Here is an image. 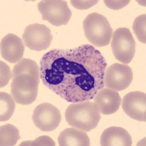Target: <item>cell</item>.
Returning a JSON list of instances; mask_svg holds the SVG:
<instances>
[{"mask_svg":"<svg viewBox=\"0 0 146 146\" xmlns=\"http://www.w3.org/2000/svg\"><path fill=\"white\" fill-rule=\"evenodd\" d=\"M107 62L91 45L72 49H53L40 62V79L45 86L68 102L93 100L105 86Z\"/></svg>","mask_w":146,"mask_h":146,"instance_id":"6da1fadb","label":"cell"},{"mask_svg":"<svg viewBox=\"0 0 146 146\" xmlns=\"http://www.w3.org/2000/svg\"><path fill=\"white\" fill-rule=\"evenodd\" d=\"M65 118L72 127L90 131L97 126L101 116L95 103L85 101L69 105L65 111Z\"/></svg>","mask_w":146,"mask_h":146,"instance_id":"7a4b0ae2","label":"cell"},{"mask_svg":"<svg viewBox=\"0 0 146 146\" xmlns=\"http://www.w3.org/2000/svg\"><path fill=\"white\" fill-rule=\"evenodd\" d=\"M85 36L97 48L107 46L113 36V29L108 20L102 15L93 13L87 15L83 23Z\"/></svg>","mask_w":146,"mask_h":146,"instance_id":"3957f363","label":"cell"},{"mask_svg":"<svg viewBox=\"0 0 146 146\" xmlns=\"http://www.w3.org/2000/svg\"><path fill=\"white\" fill-rule=\"evenodd\" d=\"M111 48L115 58L123 64H128L135 56V43L130 30L122 27L116 29L112 36Z\"/></svg>","mask_w":146,"mask_h":146,"instance_id":"277c9868","label":"cell"},{"mask_svg":"<svg viewBox=\"0 0 146 146\" xmlns=\"http://www.w3.org/2000/svg\"><path fill=\"white\" fill-rule=\"evenodd\" d=\"M40 81L29 75H21L12 80L11 95L19 105H27L36 100Z\"/></svg>","mask_w":146,"mask_h":146,"instance_id":"5b68a950","label":"cell"},{"mask_svg":"<svg viewBox=\"0 0 146 146\" xmlns=\"http://www.w3.org/2000/svg\"><path fill=\"white\" fill-rule=\"evenodd\" d=\"M42 20L47 21L52 25L60 27L66 25L72 16V11L66 1L45 0L37 5Z\"/></svg>","mask_w":146,"mask_h":146,"instance_id":"8992f818","label":"cell"},{"mask_svg":"<svg viewBox=\"0 0 146 146\" xmlns=\"http://www.w3.org/2000/svg\"><path fill=\"white\" fill-rule=\"evenodd\" d=\"M53 36L50 30L45 25L33 23L26 27L23 40L26 46L35 51L48 49L51 44Z\"/></svg>","mask_w":146,"mask_h":146,"instance_id":"52a82bcc","label":"cell"},{"mask_svg":"<svg viewBox=\"0 0 146 146\" xmlns=\"http://www.w3.org/2000/svg\"><path fill=\"white\" fill-rule=\"evenodd\" d=\"M32 121L36 127L42 131H51L59 126L62 115L59 110L50 103L44 102L34 110Z\"/></svg>","mask_w":146,"mask_h":146,"instance_id":"ba28073f","label":"cell"},{"mask_svg":"<svg viewBox=\"0 0 146 146\" xmlns=\"http://www.w3.org/2000/svg\"><path fill=\"white\" fill-rule=\"evenodd\" d=\"M133 73L131 67L126 64L115 63L105 70L104 85L110 89L123 91L132 82Z\"/></svg>","mask_w":146,"mask_h":146,"instance_id":"9c48e42d","label":"cell"},{"mask_svg":"<svg viewBox=\"0 0 146 146\" xmlns=\"http://www.w3.org/2000/svg\"><path fill=\"white\" fill-rule=\"evenodd\" d=\"M124 113L132 119L145 122L146 95L140 91H132L124 96L122 100Z\"/></svg>","mask_w":146,"mask_h":146,"instance_id":"30bf717a","label":"cell"},{"mask_svg":"<svg viewBox=\"0 0 146 146\" xmlns=\"http://www.w3.org/2000/svg\"><path fill=\"white\" fill-rule=\"evenodd\" d=\"M1 56L10 63L14 64L21 60L24 53V44L20 37L14 34H8L1 40Z\"/></svg>","mask_w":146,"mask_h":146,"instance_id":"8fae6325","label":"cell"},{"mask_svg":"<svg viewBox=\"0 0 146 146\" xmlns=\"http://www.w3.org/2000/svg\"><path fill=\"white\" fill-rule=\"evenodd\" d=\"M94 101L100 113L103 115H111L119 109L121 98L118 91L103 88L96 94Z\"/></svg>","mask_w":146,"mask_h":146,"instance_id":"7c38bea8","label":"cell"},{"mask_svg":"<svg viewBox=\"0 0 146 146\" xmlns=\"http://www.w3.org/2000/svg\"><path fill=\"white\" fill-rule=\"evenodd\" d=\"M102 146H131V135L123 128L111 126L103 131L100 139Z\"/></svg>","mask_w":146,"mask_h":146,"instance_id":"4fadbf2b","label":"cell"},{"mask_svg":"<svg viewBox=\"0 0 146 146\" xmlns=\"http://www.w3.org/2000/svg\"><path fill=\"white\" fill-rule=\"evenodd\" d=\"M60 146H89L90 139L84 131L76 128H67L58 137Z\"/></svg>","mask_w":146,"mask_h":146,"instance_id":"5bb4252c","label":"cell"},{"mask_svg":"<svg viewBox=\"0 0 146 146\" xmlns=\"http://www.w3.org/2000/svg\"><path fill=\"white\" fill-rule=\"evenodd\" d=\"M21 75H29L40 81V70L35 61L29 58H22L15 65L12 72V80Z\"/></svg>","mask_w":146,"mask_h":146,"instance_id":"9a60e30c","label":"cell"},{"mask_svg":"<svg viewBox=\"0 0 146 146\" xmlns=\"http://www.w3.org/2000/svg\"><path fill=\"white\" fill-rule=\"evenodd\" d=\"M20 139L19 131L15 126L6 124L0 127V145H15Z\"/></svg>","mask_w":146,"mask_h":146,"instance_id":"2e32d148","label":"cell"},{"mask_svg":"<svg viewBox=\"0 0 146 146\" xmlns=\"http://www.w3.org/2000/svg\"><path fill=\"white\" fill-rule=\"evenodd\" d=\"M15 104L13 97L5 92L0 93V121H7L13 115Z\"/></svg>","mask_w":146,"mask_h":146,"instance_id":"e0dca14e","label":"cell"},{"mask_svg":"<svg viewBox=\"0 0 146 146\" xmlns=\"http://www.w3.org/2000/svg\"><path fill=\"white\" fill-rule=\"evenodd\" d=\"M145 23L146 15L145 14H143L135 18L132 27L133 31L139 41L144 44L146 42Z\"/></svg>","mask_w":146,"mask_h":146,"instance_id":"ac0fdd59","label":"cell"},{"mask_svg":"<svg viewBox=\"0 0 146 146\" xmlns=\"http://www.w3.org/2000/svg\"><path fill=\"white\" fill-rule=\"evenodd\" d=\"M55 143L51 138H50L48 136H41L40 137L36 138L34 141H27L23 142L19 145V146L23 145H50V146H54Z\"/></svg>","mask_w":146,"mask_h":146,"instance_id":"d6986e66","label":"cell"},{"mask_svg":"<svg viewBox=\"0 0 146 146\" xmlns=\"http://www.w3.org/2000/svg\"><path fill=\"white\" fill-rule=\"evenodd\" d=\"M1 64V85L0 87H5L8 83L9 80H10V77H12L10 74V67H8L7 64L4 63L3 62H0Z\"/></svg>","mask_w":146,"mask_h":146,"instance_id":"ffe728a7","label":"cell"},{"mask_svg":"<svg viewBox=\"0 0 146 146\" xmlns=\"http://www.w3.org/2000/svg\"><path fill=\"white\" fill-rule=\"evenodd\" d=\"M70 2H71V5L73 7H75L76 9L87 10L90 7H93L94 5H96L99 2V1H97V0H94V1H91V0H88V1H73V0H71Z\"/></svg>","mask_w":146,"mask_h":146,"instance_id":"44dd1931","label":"cell"},{"mask_svg":"<svg viewBox=\"0 0 146 146\" xmlns=\"http://www.w3.org/2000/svg\"><path fill=\"white\" fill-rule=\"evenodd\" d=\"M130 1H108V0L104 1V3L105 4L107 7L111 10H115L123 8Z\"/></svg>","mask_w":146,"mask_h":146,"instance_id":"7402d4cb","label":"cell"}]
</instances>
